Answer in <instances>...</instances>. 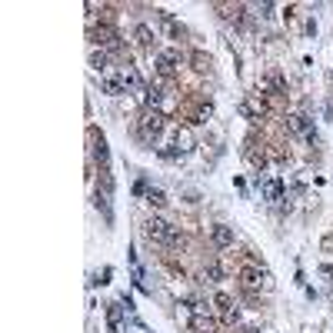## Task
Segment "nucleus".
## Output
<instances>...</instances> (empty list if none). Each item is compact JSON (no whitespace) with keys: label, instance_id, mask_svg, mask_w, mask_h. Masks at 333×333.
I'll return each mask as SVG.
<instances>
[{"label":"nucleus","instance_id":"nucleus-1","mask_svg":"<svg viewBox=\"0 0 333 333\" xmlns=\"http://www.w3.org/2000/svg\"><path fill=\"white\" fill-rule=\"evenodd\" d=\"M137 134H140L143 143H153L160 134H163V113H160V110H147L140 117V123H137Z\"/></svg>","mask_w":333,"mask_h":333},{"label":"nucleus","instance_id":"nucleus-2","mask_svg":"<svg viewBox=\"0 0 333 333\" xmlns=\"http://www.w3.org/2000/svg\"><path fill=\"white\" fill-rule=\"evenodd\" d=\"M90 40L100 44L103 50H120V33L113 30V27H94V30H90Z\"/></svg>","mask_w":333,"mask_h":333},{"label":"nucleus","instance_id":"nucleus-3","mask_svg":"<svg viewBox=\"0 0 333 333\" xmlns=\"http://www.w3.org/2000/svg\"><path fill=\"white\" fill-rule=\"evenodd\" d=\"M240 280H243V286H246V290L260 286V280L267 283V290L273 286V283H270V277H260V270H257V267H243V270H240Z\"/></svg>","mask_w":333,"mask_h":333},{"label":"nucleus","instance_id":"nucleus-4","mask_svg":"<svg viewBox=\"0 0 333 333\" xmlns=\"http://www.w3.org/2000/svg\"><path fill=\"white\" fill-rule=\"evenodd\" d=\"M170 230H174V227H170V223H163V220H157V217H150V220H147V233H150L153 240H160V243H166Z\"/></svg>","mask_w":333,"mask_h":333},{"label":"nucleus","instance_id":"nucleus-5","mask_svg":"<svg viewBox=\"0 0 333 333\" xmlns=\"http://www.w3.org/2000/svg\"><path fill=\"white\" fill-rule=\"evenodd\" d=\"M286 127L294 130V134H313V123H310L303 113H294V117H286Z\"/></svg>","mask_w":333,"mask_h":333},{"label":"nucleus","instance_id":"nucleus-6","mask_svg":"<svg viewBox=\"0 0 333 333\" xmlns=\"http://www.w3.org/2000/svg\"><path fill=\"white\" fill-rule=\"evenodd\" d=\"M214 246H220V250L233 246V230L230 227H214Z\"/></svg>","mask_w":333,"mask_h":333},{"label":"nucleus","instance_id":"nucleus-7","mask_svg":"<svg viewBox=\"0 0 333 333\" xmlns=\"http://www.w3.org/2000/svg\"><path fill=\"white\" fill-rule=\"evenodd\" d=\"M190 330L193 333H217V323L210 317H203V313H197V317L190 320Z\"/></svg>","mask_w":333,"mask_h":333},{"label":"nucleus","instance_id":"nucleus-8","mask_svg":"<svg viewBox=\"0 0 333 333\" xmlns=\"http://www.w3.org/2000/svg\"><path fill=\"white\" fill-rule=\"evenodd\" d=\"M100 87L107 90V94L120 97V94H123V90H127V84H123V80H120V77H103V80H100Z\"/></svg>","mask_w":333,"mask_h":333},{"label":"nucleus","instance_id":"nucleus-9","mask_svg":"<svg viewBox=\"0 0 333 333\" xmlns=\"http://www.w3.org/2000/svg\"><path fill=\"white\" fill-rule=\"evenodd\" d=\"M174 143H177V150H190V147H193V134L187 127H180L174 134Z\"/></svg>","mask_w":333,"mask_h":333},{"label":"nucleus","instance_id":"nucleus-10","mask_svg":"<svg viewBox=\"0 0 333 333\" xmlns=\"http://www.w3.org/2000/svg\"><path fill=\"white\" fill-rule=\"evenodd\" d=\"M137 44H140V47H153V44H157V37H153V30L147 24L137 27Z\"/></svg>","mask_w":333,"mask_h":333},{"label":"nucleus","instance_id":"nucleus-11","mask_svg":"<svg viewBox=\"0 0 333 333\" xmlns=\"http://www.w3.org/2000/svg\"><path fill=\"white\" fill-rule=\"evenodd\" d=\"M280 193H283V183H280V180H267V183H263V197H267V200H280Z\"/></svg>","mask_w":333,"mask_h":333},{"label":"nucleus","instance_id":"nucleus-12","mask_svg":"<svg viewBox=\"0 0 333 333\" xmlns=\"http://www.w3.org/2000/svg\"><path fill=\"white\" fill-rule=\"evenodd\" d=\"M203 277H210V280H220V277H223V267H220L217 260H210V263L203 267Z\"/></svg>","mask_w":333,"mask_h":333},{"label":"nucleus","instance_id":"nucleus-13","mask_svg":"<svg viewBox=\"0 0 333 333\" xmlns=\"http://www.w3.org/2000/svg\"><path fill=\"white\" fill-rule=\"evenodd\" d=\"M190 64L197 67V70H206V67H210V57L200 54V50H193V54H190Z\"/></svg>","mask_w":333,"mask_h":333},{"label":"nucleus","instance_id":"nucleus-14","mask_svg":"<svg viewBox=\"0 0 333 333\" xmlns=\"http://www.w3.org/2000/svg\"><path fill=\"white\" fill-rule=\"evenodd\" d=\"M147 200H150V206H157V210H160V206H166V193L163 190H150V193H147Z\"/></svg>","mask_w":333,"mask_h":333},{"label":"nucleus","instance_id":"nucleus-15","mask_svg":"<svg viewBox=\"0 0 333 333\" xmlns=\"http://www.w3.org/2000/svg\"><path fill=\"white\" fill-rule=\"evenodd\" d=\"M90 64H94V70H107V54H94Z\"/></svg>","mask_w":333,"mask_h":333}]
</instances>
